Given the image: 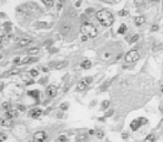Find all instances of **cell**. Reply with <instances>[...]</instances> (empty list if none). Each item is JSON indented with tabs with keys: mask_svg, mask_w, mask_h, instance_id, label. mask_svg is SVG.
Instances as JSON below:
<instances>
[{
	"mask_svg": "<svg viewBox=\"0 0 163 142\" xmlns=\"http://www.w3.org/2000/svg\"><path fill=\"white\" fill-rule=\"evenodd\" d=\"M61 8H62V3H59L58 4V10H61Z\"/></svg>",
	"mask_w": 163,
	"mask_h": 142,
	"instance_id": "60d3db41",
	"label": "cell"
},
{
	"mask_svg": "<svg viewBox=\"0 0 163 142\" xmlns=\"http://www.w3.org/2000/svg\"><path fill=\"white\" fill-rule=\"evenodd\" d=\"M160 91H161V92L163 93V82L161 83V87H160Z\"/></svg>",
	"mask_w": 163,
	"mask_h": 142,
	"instance_id": "b9f144b4",
	"label": "cell"
},
{
	"mask_svg": "<svg viewBox=\"0 0 163 142\" xmlns=\"http://www.w3.org/2000/svg\"><path fill=\"white\" fill-rule=\"evenodd\" d=\"M146 21V19H145V16H138L137 18L134 19V23L138 26V27H140V26H142L144 25Z\"/></svg>",
	"mask_w": 163,
	"mask_h": 142,
	"instance_id": "8fae6325",
	"label": "cell"
},
{
	"mask_svg": "<svg viewBox=\"0 0 163 142\" xmlns=\"http://www.w3.org/2000/svg\"><path fill=\"white\" fill-rule=\"evenodd\" d=\"M70 29V27H68V26H63V30L64 31H67V30H69Z\"/></svg>",
	"mask_w": 163,
	"mask_h": 142,
	"instance_id": "f35d334b",
	"label": "cell"
},
{
	"mask_svg": "<svg viewBox=\"0 0 163 142\" xmlns=\"http://www.w3.org/2000/svg\"><path fill=\"white\" fill-rule=\"evenodd\" d=\"M95 17L103 27H111L114 22V16H113L109 10L101 9L95 13Z\"/></svg>",
	"mask_w": 163,
	"mask_h": 142,
	"instance_id": "6da1fadb",
	"label": "cell"
},
{
	"mask_svg": "<svg viewBox=\"0 0 163 142\" xmlns=\"http://www.w3.org/2000/svg\"><path fill=\"white\" fill-rule=\"evenodd\" d=\"M135 4H139V6H140V4H142L143 3V0H135Z\"/></svg>",
	"mask_w": 163,
	"mask_h": 142,
	"instance_id": "d590c367",
	"label": "cell"
},
{
	"mask_svg": "<svg viewBox=\"0 0 163 142\" xmlns=\"http://www.w3.org/2000/svg\"><path fill=\"white\" fill-rule=\"evenodd\" d=\"M120 14H128V11H121Z\"/></svg>",
	"mask_w": 163,
	"mask_h": 142,
	"instance_id": "bcb514c9",
	"label": "cell"
},
{
	"mask_svg": "<svg viewBox=\"0 0 163 142\" xmlns=\"http://www.w3.org/2000/svg\"><path fill=\"white\" fill-rule=\"evenodd\" d=\"M57 1H58L59 3H63L64 1H66V0H57Z\"/></svg>",
	"mask_w": 163,
	"mask_h": 142,
	"instance_id": "f6af8a7d",
	"label": "cell"
},
{
	"mask_svg": "<svg viewBox=\"0 0 163 142\" xmlns=\"http://www.w3.org/2000/svg\"><path fill=\"white\" fill-rule=\"evenodd\" d=\"M25 109H26V108H25L23 106H18V110H20V111H23Z\"/></svg>",
	"mask_w": 163,
	"mask_h": 142,
	"instance_id": "74e56055",
	"label": "cell"
},
{
	"mask_svg": "<svg viewBox=\"0 0 163 142\" xmlns=\"http://www.w3.org/2000/svg\"><path fill=\"white\" fill-rule=\"evenodd\" d=\"M109 107H110V101H109V100H103V101L101 102V109L102 110H106Z\"/></svg>",
	"mask_w": 163,
	"mask_h": 142,
	"instance_id": "d6986e66",
	"label": "cell"
},
{
	"mask_svg": "<svg viewBox=\"0 0 163 142\" xmlns=\"http://www.w3.org/2000/svg\"><path fill=\"white\" fill-rule=\"evenodd\" d=\"M138 40H139V35H138V33L132 35L131 39H130V43H134V42H137Z\"/></svg>",
	"mask_w": 163,
	"mask_h": 142,
	"instance_id": "cb8c5ba5",
	"label": "cell"
},
{
	"mask_svg": "<svg viewBox=\"0 0 163 142\" xmlns=\"http://www.w3.org/2000/svg\"><path fill=\"white\" fill-rule=\"evenodd\" d=\"M139 119H140V122H141V124H142V125L148 124V122H149V121H148V119H146V118L141 117V118H139Z\"/></svg>",
	"mask_w": 163,
	"mask_h": 142,
	"instance_id": "4dcf8cb0",
	"label": "cell"
},
{
	"mask_svg": "<svg viewBox=\"0 0 163 142\" xmlns=\"http://www.w3.org/2000/svg\"><path fill=\"white\" fill-rule=\"evenodd\" d=\"M91 82H92V78L91 77H85V78H83L82 80L78 82V85H77V91H83L84 89H87V87H88Z\"/></svg>",
	"mask_w": 163,
	"mask_h": 142,
	"instance_id": "277c9868",
	"label": "cell"
},
{
	"mask_svg": "<svg viewBox=\"0 0 163 142\" xmlns=\"http://www.w3.org/2000/svg\"><path fill=\"white\" fill-rule=\"evenodd\" d=\"M103 2H107V3H114L116 0H102Z\"/></svg>",
	"mask_w": 163,
	"mask_h": 142,
	"instance_id": "e575fe53",
	"label": "cell"
},
{
	"mask_svg": "<svg viewBox=\"0 0 163 142\" xmlns=\"http://www.w3.org/2000/svg\"><path fill=\"white\" fill-rule=\"evenodd\" d=\"M81 39H82V41H85L87 39H88V37H85V36H83V37H82V38H81Z\"/></svg>",
	"mask_w": 163,
	"mask_h": 142,
	"instance_id": "ee69618b",
	"label": "cell"
},
{
	"mask_svg": "<svg viewBox=\"0 0 163 142\" xmlns=\"http://www.w3.org/2000/svg\"><path fill=\"white\" fill-rule=\"evenodd\" d=\"M38 75H39V71H38L37 69H31V70H30V76H31L32 78L37 77Z\"/></svg>",
	"mask_w": 163,
	"mask_h": 142,
	"instance_id": "4316f807",
	"label": "cell"
},
{
	"mask_svg": "<svg viewBox=\"0 0 163 142\" xmlns=\"http://www.w3.org/2000/svg\"><path fill=\"white\" fill-rule=\"evenodd\" d=\"M28 96H30V97H33V98H38L39 97V91H37V90H30V91H28Z\"/></svg>",
	"mask_w": 163,
	"mask_h": 142,
	"instance_id": "44dd1931",
	"label": "cell"
},
{
	"mask_svg": "<svg viewBox=\"0 0 163 142\" xmlns=\"http://www.w3.org/2000/svg\"><path fill=\"white\" fill-rule=\"evenodd\" d=\"M0 125H2L4 128H10L12 125V121L8 118H0Z\"/></svg>",
	"mask_w": 163,
	"mask_h": 142,
	"instance_id": "30bf717a",
	"label": "cell"
},
{
	"mask_svg": "<svg viewBox=\"0 0 163 142\" xmlns=\"http://www.w3.org/2000/svg\"><path fill=\"white\" fill-rule=\"evenodd\" d=\"M121 136H122L123 140H127V139L129 138V134H128V132H123V133L121 134Z\"/></svg>",
	"mask_w": 163,
	"mask_h": 142,
	"instance_id": "836d02e7",
	"label": "cell"
},
{
	"mask_svg": "<svg viewBox=\"0 0 163 142\" xmlns=\"http://www.w3.org/2000/svg\"><path fill=\"white\" fill-rule=\"evenodd\" d=\"M148 1H149V2H159L160 0H148Z\"/></svg>",
	"mask_w": 163,
	"mask_h": 142,
	"instance_id": "ab89813d",
	"label": "cell"
},
{
	"mask_svg": "<svg viewBox=\"0 0 163 142\" xmlns=\"http://www.w3.org/2000/svg\"><path fill=\"white\" fill-rule=\"evenodd\" d=\"M6 139H7V134L4 133V132H2V131H0V142L4 141Z\"/></svg>",
	"mask_w": 163,
	"mask_h": 142,
	"instance_id": "f546056e",
	"label": "cell"
},
{
	"mask_svg": "<svg viewBox=\"0 0 163 142\" xmlns=\"http://www.w3.org/2000/svg\"><path fill=\"white\" fill-rule=\"evenodd\" d=\"M68 108H69V103H68V102H63V103L60 104V109L63 110V111H66Z\"/></svg>",
	"mask_w": 163,
	"mask_h": 142,
	"instance_id": "f1b7e54d",
	"label": "cell"
},
{
	"mask_svg": "<svg viewBox=\"0 0 163 142\" xmlns=\"http://www.w3.org/2000/svg\"><path fill=\"white\" fill-rule=\"evenodd\" d=\"M127 26L126 25H124V23H122L121 26H120V28H119V30H118V33H120V35H123L124 32H126V31H127Z\"/></svg>",
	"mask_w": 163,
	"mask_h": 142,
	"instance_id": "ffe728a7",
	"label": "cell"
},
{
	"mask_svg": "<svg viewBox=\"0 0 163 142\" xmlns=\"http://www.w3.org/2000/svg\"><path fill=\"white\" fill-rule=\"evenodd\" d=\"M154 141H155V135L153 133L148 134L143 140V142H154Z\"/></svg>",
	"mask_w": 163,
	"mask_h": 142,
	"instance_id": "e0dca14e",
	"label": "cell"
},
{
	"mask_svg": "<svg viewBox=\"0 0 163 142\" xmlns=\"http://www.w3.org/2000/svg\"><path fill=\"white\" fill-rule=\"evenodd\" d=\"M141 127H142V124H141V122H140V119L138 118V119H134L131 123H130V128H131V130L132 131H138Z\"/></svg>",
	"mask_w": 163,
	"mask_h": 142,
	"instance_id": "9c48e42d",
	"label": "cell"
},
{
	"mask_svg": "<svg viewBox=\"0 0 163 142\" xmlns=\"http://www.w3.org/2000/svg\"><path fill=\"white\" fill-rule=\"evenodd\" d=\"M160 111L163 112V103H161V106H160Z\"/></svg>",
	"mask_w": 163,
	"mask_h": 142,
	"instance_id": "7bdbcfd3",
	"label": "cell"
},
{
	"mask_svg": "<svg viewBox=\"0 0 163 142\" xmlns=\"http://www.w3.org/2000/svg\"><path fill=\"white\" fill-rule=\"evenodd\" d=\"M38 52H39V48H31V49L28 50V55L33 56V55H37Z\"/></svg>",
	"mask_w": 163,
	"mask_h": 142,
	"instance_id": "7402d4cb",
	"label": "cell"
},
{
	"mask_svg": "<svg viewBox=\"0 0 163 142\" xmlns=\"http://www.w3.org/2000/svg\"><path fill=\"white\" fill-rule=\"evenodd\" d=\"M37 61L36 58L33 57H27L25 58L23 60H21V62H19V65H29V63H32V62H35Z\"/></svg>",
	"mask_w": 163,
	"mask_h": 142,
	"instance_id": "7c38bea8",
	"label": "cell"
},
{
	"mask_svg": "<svg viewBox=\"0 0 163 142\" xmlns=\"http://www.w3.org/2000/svg\"><path fill=\"white\" fill-rule=\"evenodd\" d=\"M157 30H159V26H157V25H153V26H152V29H151L152 32H154V31H157Z\"/></svg>",
	"mask_w": 163,
	"mask_h": 142,
	"instance_id": "d6a6232c",
	"label": "cell"
},
{
	"mask_svg": "<svg viewBox=\"0 0 163 142\" xmlns=\"http://www.w3.org/2000/svg\"><path fill=\"white\" fill-rule=\"evenodd\" d=\"M18 110L17 109H10V110H8V111H6V114H4V115H6V118H8V119H10V120H11V119H13V118H17L18 117Z\"/></svg>",
	"mask_w": 163,
	"mask_h": 142,
	"instance_id": "ba28073f",
	"label": "cell"
},
{
	"mask_svg": "<svg viewBox=\"0 0 163 142\" xmlns=\"http://www.w3.org/2000/svg\"><path fill=\"white\" fill-rule=\"evenodd\" d=\"M68 138L66 135H60V136H58V139H57V142H67Z\"/></svg>",
	"mask_w": 163,
	"mask_h": 142,
	"instance_id": "83f0119b",
	"label": "cell"
},
{
	"mask_svg": "<svg viewBox=\"0 0 163 142\" xmlns=\"http://www.w3.org/2000/svg\"><path fill=\"white\" fill-rule=\"evenodd\" d=\"M42 2L45 3L47 7H52L53 6V0H42Z\"/></svg>",
	"mask_w": 163,
	"mask_h": 142,
	"instance_id": "484cf974",
	"label": "cell"
},
{
	"mask_svg": "<svg viewBox=\"0 0 163 142\" xmlns=\"http://www.w3.org/2000/svg\"><path fill=\"white\" fill-rule=\"evenodd\" d=\"M64 67H67V62L66 61H62V62H58V63L54 65V69H57V70H61L63 69Z\"/></svg>",
	"mask_w": 163,
	"mask_h": 142,
	"instance_id": "2e32d148",
	"label": "cell"
},
{
	"mask_svg": "<svg viewBox=\"0 0 163 142\" xmlns=\"http://www.w3.org/2000/svg\"><path fill=\"white\" fill-rule=\"evenodd\" d=\"M17 73H19V70H17V69H13V70H11V72H9L7 76H12V75H17Z\"/></svg>",
	"mask_w": 163,
	"mask_h": 142,
	"instance_id": "1f68e13d",
	"label": "cell"
},
{
	"mask_svg": "<svg viewBox=\"0 0 163 142\" xmlns=\"http://www.w3.org/2000/svg\"><path fill=\"white\" fill-rule=\"evenodd\" d=\"M162 7H163V1H162Z\"/></svg>",
	"mask_w": 163,
	"mask_h": 142,
	"instance_id": "7dc6e473",
	"label": "cell"
},
{
	"mask_svg": "<svg viewBox=\"0 0 163 142\" xmlns=\"http://www.w3.org/2000/svg\"><path fill=\"white\" fill-rule=\"evenodd\" d=\"M89 135H93V134H95V131L94 130H89Z\"/></svg>",
	"mask_w": 163,
	"mask_h": 142,
	"instance_id": "8d00e7d4",
	"label": "cell"
},
{
	"mask_svg": "<svg viewBox=\"0 0 163 142\" xmlns=\"http://www.w3.org/2000/svg\"><path fill=\"white\" fill-rule=\"evenodd\" d=\"M2 109L6 110V111H8V110L11 109V104H10L9 102H3L2 103Z\"/></svg>",
	"mask_w": 163,
	"mask_h": 142,
	"instance_id": "d4e9b609",
	"label": "cell"
},
{
	"mask_svg": "<svg viewBox=\"0 0 163 142\" xmlns=\"http://www.w3.org/2000/svg\"><path fill=\"white\" fill-rule=\"evenodd\" d=\"M91 66H92V62L90 61V60H83L82 62H81V68H82V69H90L91 68Z\"/></svg>",
	"mask_w": 163,
	"mask_h": 142,
	"instance_id": "4fadbf2b",
	"label": "cell"
},
{
	"mask_svg": "<svg viewBox=\"0 0 163 142\" xmlns=\"http://www.w3.org/2000/svg\"><path fill=\"white\" fill-rule=\"evenodd\" d=\"M42 114V110L39 109V108H35V109H32L29 111V117L30 118H33V119H37V118H39L40 115Z\"/></svg>",
	"mask_w": 163,
	"mask_h": 142,
	"instance_id": "52a82bcc",
	"label": "cell"
},
{
	"mask_svg": "<svg viewBox=\"0 0 163 142\" xmlns=\"http://www.w3.org/2000/svg\"><path fill=\"white\" fill-rule=\"evenodd\" d=\"M81 33L88 38H95L98 36V29L90 22H83L80 27Z\"/></svg>",
	"mask_w": 163,
	"mask_h": 142,
	"instance_id": "7a4b0ae2",
	"label": "cell"
},
{
	"mask_svg": "<svg viewBox=\"0 0 163 142\" xmlns=\"http://www.w3.org/2000/svg\"><path fill=\"white\" fill-rule=\"evenodd\" d=\"M101 58L103 60H106V61L110 60L111 59V52L110 51H103L102 55H101Z\"/></svg>",
	"mask_w": 163,
	"mask_h": 142,
	"instance_id": "9a60e30c",
	"label": "cell"
},
{
	"mask_svg": "<svg viewBox=\"0 0 163 142\" xmlns=\"http://www.w3.org/2000/svg\"><path fill=\"white\" fill-rule=\"evenodd\" d=\"M95 135L98 139H103V136H104V132H103L102 130H97L95 131Z\"/></svg>",
	"mask_w": 163,
	"mask_h": 142,
	"instance_id": "603a6c76",
	"label": "cell"
},
{
	"mask_svg": "<svg viewBox=\"0 0 163 142\" xmlns=\"http://www.w3.org/2000/svg\"><path fill=\"white\" fill-rule=\"evenodd\" d=\"M48 138L46 131H37L33 134V142H45Z\"/></svg>",
	"mask_w": 163,
	"mask_h": 142,
	"instance_id": "5b68a950",
	"label": "cell"
},
{
	"mask_svg": "<svg viewBox=\"0 0 163 142\" xmlns=\"http://www.w3.org/2000/svg\"><path fill=\"white\" fill-rule=\"evenodd\" d=\"M29 43H31V39L30 38H23L19 41V45L21 47H25V46H28Z\"/></svg>",
	"mask_w": 163,
	"mask_h": 142,
	"instance_id": "ac0fdd59",
	"label": "cell"
},
{
	"mask_svg": "<svg viewBox=\"0 0 163 142\" xmlns=\"http://www.w3.org/2000/svg\"><path fill=\"white\" fill-rule=\"evenodd\" d=\"M46 92H47V94H48V97L54 98V97L57 96V93H58V88L54 86V85H50V86L47 87Z\"/></svg>",
	"mask_w": 163,
	"mask_h": 142,
	"instance_id": "8992f818",
	"label": "cell"
},
{
	"mask_svg": "<svg viewBox=\"0 0 163 142\" xmlns=\"http://www.w3.org/2000/svg\"><path fill=\"white\" fill-rule=\"evenodd\" d=\"M139 59H140V52H139V50H135V49L130 50L126 55V57H124V60H126V62H128V63H134V62H137Z\"/></svg>",
	"mask_w": 163,
	"mask_h": 142,
	"instance_id": "3957f363",
	"label": "cell"
},
{
	"mask_svg": "<svg viewBox=\"0 0 163 142\" xmlns=\"http://www.w3.org/2000/svg\"><path fill=\"white\" fill-rule=\"evenodd\" d=\"M88 141V135L84 133H81L77 136V142H87Z\"/></svg>",
	"mask_w": 163,
	"mask_h": 142,
	"instance_id": "5bb4252c",
	"label": "cell"
}]
</instances>
